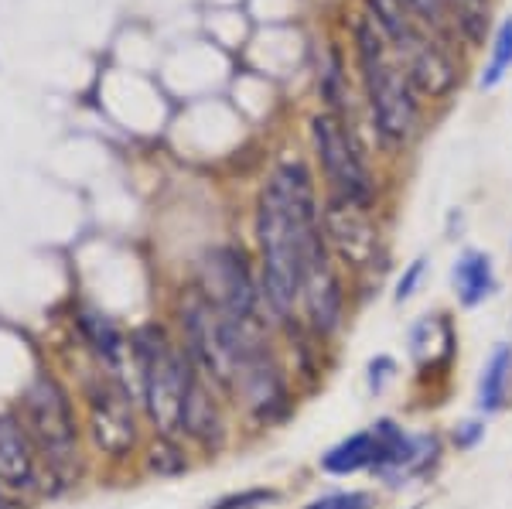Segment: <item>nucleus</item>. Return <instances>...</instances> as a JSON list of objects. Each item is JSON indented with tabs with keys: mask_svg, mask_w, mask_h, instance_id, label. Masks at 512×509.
Segmentation results:
<instances>
[{
	"mask_svg": "<svg viewBox=\"0 0 512 509\" xmlns=\"http://www.w3.org/2000/svg\"><path fill=\"white\" fill-rule=\"evenodd\" d=\"M321 202L325 195L301 158L277 161L256 195L253 257L260 270L263 308L274 325L294 322L304 274L332 257L321 226Z\"/></svg>",
	"mask_w": 512,
	"mask_h": 509,
	"instance_id": "nucleus-1",
	"label": "nucleus"
},
{
	"mask_svg": "<svg viewBox=\"0 0 512 509\" xmlns=\"http://www.w3.org/2000/svg\"><path fill=\"white\" fill-rule=\"evenodd\" d=\"M14 414L41 458L45 496L76 489L86 475V428L82 407L79 400H72L69 387L55 373H35L21 390Z\"/></svg>",
	"mask_w": 512,
	"mask_h": 509,
	"instance_id": "nucleus-2",
	"label": "nucleus"
},
{
	"mask_svg": "<svg viewBox=\"0 0 512 509\" xmlns=\"http://www.w3.org/2000/svg\"><path fill=\"white\" fill-rule=\"evenodd\" d=\"M355 35V62H359V82L366 96L369 127L376 141L393 151H403L420 137L424 127V100L414 82L403 72L400 59L393 55L390 41L369 18H359L352 28Z\"/></svg>",
	"mask_w": 512,
	"mask_h": 509,
	"instance_id": "nucleus-3",
	"label": "nucleus"
},
{
	"mask_svg": "<svg viewBox=\"0 0 512 509\" xmlns=\"http://www.w3.org/2000/svg\"><path fill=\"white\" fill-rule=\"evenodd\" d=\"M130 376L147 431L178 438L181 407L198 380V369L168 318H151L130 328Z\"/></svg>",
	"mask_w": 512,
	"mask_h": 509,
	"instance_id": "nucleus-4",
	"label": "nucleus"
},
{
	"mask_svg": "<svg viewBox=\"0 0 512 509\" xmlns=\"http://www.w3.org/2000/svg\"><path fill=\"white\" fill-rule=\"evenodd\" d=\"M366 18L383 31L420 100H448L461 82L454 48L427 24L407 0H366Z\"/></svg>",
	"mask_w": 512,
	"mask_h": 509,
	"instance_id": "nucleus-5",
	"label": "nucleus"
},
{
	"mask_svg": "<svg viewBox=\"0 0 512 509\" xmlns=\"http://www.w3.org/2000/svg\"><path fill=\"white\" fill-rule=\"evenodd\" d=\"M82 428L86 445L110 465H130L147 441V421L140 414L137 390L127 376L96 366L82 376Z\"/></svg>",
	"mask_w": 512,
	"mask_h": 509,
	"instance_id": "nucleus-6",
	"label": "nucleus"
},
{
	"mask_svg": "<svg viewBox=\"0 0 512 509\" xmlns=\"http://www.w3.org/2000/svg\"><path fill=\"white\" fill-rule=\"evenodd\" d=\"M226 400L233 404L236 421L243 424L246 431H256V434L277 431L291 421L297 414L301 390H297L291 369H287V359H284V352H280V339L250 352V356L233 369Z\"/></svg>",
	"mask_w": 512,
	"mask_h": 509,
	"instance_id": "nucleus-7",
	"label": "nucleus"
},
{
	"mask_svg": "<svg viewBox=\"0 0 512 509\" xmlns=\"http://www.w3.org/2000/svg\"><path fill=\"white\" fill-rule=\"evenodd\" d=\"M311 151H315V164L321 171L325 199L379 209V178L355 123L328 110L315 113L311 117Z\"/></svg>",
	"mask_w": 512,
	"mask_h": 509,
	"instance_id": "nucleus-8",
	"label": "nucleus"
},
{
	"mask_svg": "<svg viewBox=\"0 0 512 509\" xmlns=\"http://www.w3.org/2000/svg\"><path fill=\"white\" fill-rule=\"evenodd\" d=\"M321 226H325L328 253L349 277L355 298L373 287H383L390 274V243L379 223V209H362L338 199L321 202Z\"/></svg>",
	"mask_w": 512,
	"mask_h": 509,
	"instance_id": "nucleus-9",
	"label": "nucleus"
},
{
	"mask_svg": "<svg viewBox=\"0 0 512 509\" xmlns=\"http://www.w3.org/2000/svg\"><path fill=\"white\" fill-rule=\"evenodd\" d=\"M376 438V489L403 492L420 482H431L448 458V441L437 428H407L400 417L383 414L369 424Z\"/></svg>",
	"mask_w": 512,
	"mask_h": 509,
	"instance_id": "nucleus-10",
	"label": "nucleus"
},
{
	"mask_svg": "<svg viewBox=\"0 0 512 509\" xmlns=\"http://www.w3.org/2000/svg\"><path fill=\"white\" fill-rule=\"evenodd\" d=\"M219 311L236 318H267L256 257L239 243H216L195 260L192 281Z\"/></svg>",
	"mask_w": 512,
	"mask_h": 509,
	"instance_id": "nucleus-11",
	"label": "nucleus"
},
{
	"mask_svg": "<svg viewBox=\"0 0 512 509\" xmlns=\"http://www.w3.org/2000/svg\"><path fill=\"white\" fill-rule=\"evenodd\" d=\"M352 305H355V291L349 277L328 257L304 274L301 301H297V322L308 328L311 335H318L321 342L338 346V339H342L345 328L352 322Z\"/></svg>",
	"mask_w": 512,
	"mask_h": 509,
	"instance_id": "nucleus-12",
	"label": "nucleus"
},
{
	"mask_svg": "<svg viewBox=\"0 0 512 509\" xmlns=\"http://www.w3.org/2000/svg\"><path fill=\"white\" fill-rule=\"evenodd\" d=\"M461 335L448 311H427L407 328V359L414 373V387L434 393L448 390L451 373L458 366Z\"/></svg>",
	"mask_w": 512,
	"mask_h": 509,
	"instance_id": "nucleus-13",
	"label": "nucleus"
},
{
	"mask_svg": "<svg viewBox=\"0 0 512 509\" xmlns=\"http://www.w3.org/2000/svg\"><path fill=\"white\" fill-rule=\"evenodd\" d=\"M178 438L192 448L198 462H216L226 455L236 441V410L226 400V393H219L212 383H205L202 376L192 383L181 407L178 421Z\"/></svg>",
	"mask_w": 512,
	"mask_h": 509,
	"instance_id": "nucleus-14",
	"label": "nucleus"
},
{
	"mask_svg": "<svg viewBox=\"0 0 512 509\" xmlns=\"http://www.w3.org/2000/svg\"><path fill=\"white\" fill-rule=\"evenodd\" d=\"M0 489L24 503L31 496H45V472L31 445L28 431L14 410H0Z\"/></svg>",
	"mask_w": 512,
	"mask_h": 509,
	"instance_id": "nucleus-15",
	"label": "nucleus"
},
{
	"mask_svg": "<svg viewBox=\"0 0 512 509\" xmlns=\"http://www.w3.org/2000/svg\"><path fill=\"white\" fill-rule=\"evenodd\" d=\"M76 332H79L82 349L93 356L96 366L127 376V380L134 383V376H130V332H123L110 315L93 311V308L76 311Z\"/></svg>",
	"mask_w": 512,
	"mask_h": 509,
	"instance_id": "nucleus-16",
	"label": "nucleus"
},
{
	"mask_svg": "<svg viewBox=\"0 0 512 509\" xmlns=\"http://www.w3.org/2000/svg\"><path fill=\"white\" fill-rule=\"evenodd\" d=\"M451 294L461 311H475L499 294V270L492 253L465 246L451 264Z\"/></svg>",
	"mask_w": 512,
	"mask_h": 509,
	"instance_id": "nucleus-17",
	"label": "nucleus"
},
{
	"mask_svg": "<svg viewBox=\"0 0 512 509\" xmlns=\"http://www.w3.org/2000/svg\"><path fill=\"white\" fill-rule=\"evenodd\" d=\"M512 404V342H495L475 380V414L499 417Z\"/></svg>",
	"mask_w": 512,
	"mask_h": 509,
	"instance_id": "nucleus-18",
	"label": "nucleus"
},
{
	"mask_svg": "<svg viewBox=\"0 0 512 509\" xmlns=\"http://www.w3.org/2000/svg\"><path fill=\"white\" fill-rule=\"evenodd\" d=\"M376 469V438L369 428L352 431L328 445L318 455V472L328 479H355V475H373Z\"/></svg>",
	"mask_w": 512,
	"mask_h": 509,
	"instance_id": "nucleus-19",
	"label": "nucleus"
},
{
	"mask_svg": "<svg viewBox=\"0 0 512 509\" xmlns=\"http://www.w3.org/2000/svg\"><path fill=\"white\" fill-rule=\"evenodd\" d=\"M198 458L192 455V448L181 438H171V434H147L144 448H140V472L151 475V479H178V475L192 472Z\"/></svg>",
	"mask_w": 512,
	"mask_h": 509,
	"instance_id": "nucleus-20",
	"label": "nucleus"
},
{
	"mask_svg": "<svg viewBox=\"0 0 512 509\" xmlns=\"http://www.w3.org/2000/svg\"><path fill=\"white\" fill-rule=\"evenodd\" d=\"M509 72H512V14L495 24L492 45H489V62H485L482 76H478V89L492 93L495 86H502V79H506Z\"/></svg>",
	"mask_w": 512,
	"mask_h": 509,
	"instance_id": "nucleus-21",
	"label": "nucleus"
},
{
	"mask_svg": "<svg viewBox=\"0 0 512 509\" xmlns=\"http://www.w3.org/2000/svg\"><path fill=\"white\" fill-rule=\"evenodd\" d=\"M444 7H448V18H451L454 31H458L461 41L478 45V41L485 38L492 0H444Z\"/></svg>",
	"mask_w": 512,
	"mask_h": 509,
	"instance_id": "nucleus-22",
	"label": "nucleus"
},
{
	"mask_svg": "<svg viewBox=\"0 0 512 509\" xmlns=\"http://www.w3.org/2000/svg\"><path fill=\"white\" fill-rule=\"evenodd\" d=\"M383 496L379 489H362V486H349V489H328L318 492L315 499H308L301 509H379Z\"/></svg>",
	"mask_w": 512,
	"mask_h": 509,
	"instance_id": "nucleus-23",
	"label": "nucleus"
},
{
	"mask_svg": "<svg viewBox=\"0 0 512 509\" xmlns=\"http://www.w3.org/2000/svg\"><path fill=\"white\" fill-rule=\"evenodd\" d=\"M400 373H403V366H400V359L390 356V352H376L373 359L366 363V390H369V397H386L396 383H400Z\"/></svg>",
	"mask_w": 512,
	"mask_h": 509,
	"instance_id": "nucleus-24",
	"label": "nucleus"
},
{
	"mask_svg": "<svg viewBox=\"0 0 512 509\" xmlns=\"http://www.w3.org/2000/svg\"><path fill=\"white\" fill-rule=\"evenodd\" d=\"M489 438V421L485 417H461V421H454L448 434H444V441H448V451H458V455H468V451H475L482 441Z\"/></svg>",
	"mask_w": 512,
	"mask_h": 509,
	"instance_id": "nucleus-25",
	"label": "nucleus"
},
{
	"mask_svg": "<svg viewBox=\"0 0 512 509\" xmlns=\"http://www.w3.org/2000/svg\"><path fill=\"white\" fill-rule=\"evenodd\" d=\"M427 274H431V260L420 253L414 257L410 264H403V270L396 274V284H393V305H407V301H414L420 294V287H424Z\"/></svg>",
	"mask_w": 512,
	"mask_h": 509,
	"instance_id": "nucleus-26",
	"label": "nucleus"
},
{
	"mask_svg": "<svg viewBox=\"0 0 512 509\" xmlns=\"http://www.w3.org/2000/svg\"><path fill=\"white\" fill-rule=\"evenodd\" d=\"M280 503V489L274 486H250V489H239V492H229V496L216 499L205 509H267Z\"/></svg>",
	"mask_w": 512,
	"mask_h": 509,
	"instance_id": "nucleus-27",
	"label": "nucleus"
},
{
	"mask_svg": "<svg viewBox=\"0 0 512 509\" xmlns=\"http://www.w3.org/2000/svg\"><path fill=\"white\" fill-rule=\"evenodd\" d=\"M403 509H424V506H403Z\"/></svg>",
	"mask_w": 512,
	"mask_h": 509,
	"instance_id": "nucleus-28",
	"label": "nucleus"
}]
</instances>
